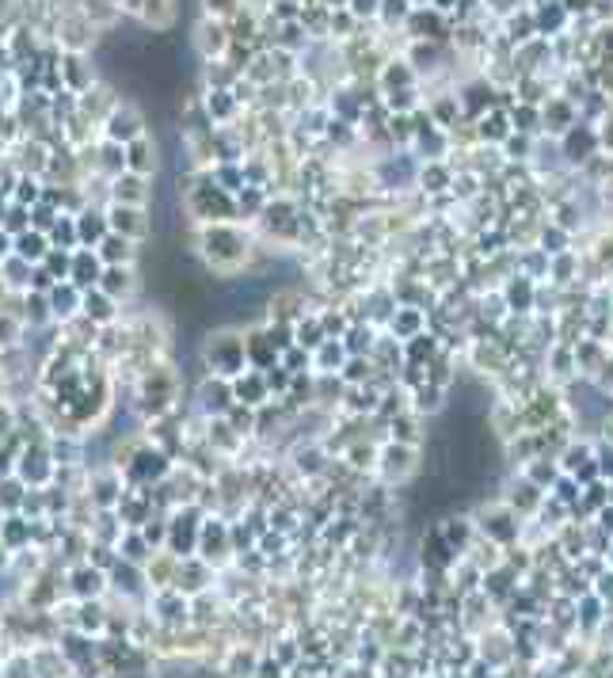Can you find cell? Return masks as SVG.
<instances>
[{
  "label": "cell",
  "mask_w": 613,
  "mask_h": 678,
  "mask_svg": "<svg viewBox=\"0 0 613 678\" xmlns=\"http://www.w3.org/2000/svg\"><path fill=\"white\" fill-rule=\"evenodd\" d=\"M203 366H206V377L236 381L240 374L248 370V359H244V335L233 332V328L210 332V335H206V343H203Z\"/></svg>",
  "instance_id": "cell-1"
},
{
  "label": "cell",
  "mask_w": 613,
  "mask_h": 678,
  "mask_svg": "<svg viewBox=\"0 0 613 678\" xmlns=\"http://www.w3.org/2000/svg\"><path fill=\"white\" fill-rule=\"evenodd\" d=\"M198 252H203V260L213 271H236V267L248 260V236L233 229L229 221H218V225H206L203 229Z\"/></svg>",
  "instance_id": "cell-2"
},
{
  "label": "cell",
  "mask_w": 613,
  "mask_h": 678,
  "mask_svg": "<svg viewBox=\"0 0 613 678\" xmlns=\"http://www.w3.org/2000/svg\"><path fill=\"white\" fill-rule=\"evenodd\" d=\"M191 210H195V218L198 221H206V225H218V221H229L236 218V199L229 191H221V187H198L191 194Z\"/></svg>",
  "instance_id": "cell-3"
},
{
  "label": "cell",
  "mask_w": 613,
  "mask_h": 678,
  "mask_svg": "<svg viewBox=\"0 0 613 678\" xmlns=\"http://www.w3.org/2000/svg\"><path fill=\"white\" fill-rule=\"evenodd\" d=\"M104 218H107V229H111V233L134 240V244L149 236V218H145V210H141V206H119V203H115Z\"/></svg>",
  "instance_id": "cell-4"
},
{
  "label": "cell",
  "mask_w": 613,
  "mask_h": 678,
  "mask_svg": "<svg viewBox=\"0 0 613 678\" xmlns=\"http://www.w3.org/2000/svg\"><path fill=\"white\" fill-rule=\"evenodd\" d=\"M233 401L244 404V408H263L270 401V389H267L263 370H252V366H248V370L233 381Z\"/></svg>",
  "instance_id": "cell-5"
},
{
  "label": "cell",
  "mask_w": 613,
  "mask_h": 678,
  "mask_svg": "<svg viewBox=\"0 0 613 678\" xmlns=\"http://www.w3.org/2000/svg\"><path fill=\"white\" fill-rule=\"evenodd\" d=\"M99 275H104V263H99L95 248H77L73 252V267H69V282H73L77 290H92Z\"/></svg>",
  "instance_id": "cell-6"
},
{
  "label": "cell",
  "mask_w": 613,
  "mask_h": 678,
  "mask_svg": "<svg viewBox=\"0 0 613 678\" xmlns=\"http://www.w3.org/2000/svg\"><path fill=\"white\" fill-rule=\"evenodd\" d=\"M80 298L84 290H77L73 282H54V286L46 290V302H50V317L54 320H69L80 313Z\"/></svg>",
  "instance_id": "cell-7"
},
{
  "label": "cell",
  "mask_w": 613,
  "mask_h": 678,
  "mask_svg": "<svg viewBox=\"0 0 613 678\" xmlns=\"http://www.w3.org/2000/svg\"><path fill=\"white\" fill-rule=\"evenodd\" d=\"M95 256H99V263H104V267H130L134 256H137V248H134V240H126L119 233H107L95 244Z\"/></svg>",
  "instance_id": "cell-8"
},
{
  "label": "cell",
  "mask_w": 613,
  "mask_h": 678,
  "mask_svg": "<svg viewBox=\"0 0 613 678\" xmlns=\"http://www.w3.org/2000/svg\"><path fill=\"white\" fill-rule=\"evenodd\" d=\"M198 397H203V408H206V412H210V416H218V419L236 404V401H233V381H221V377H206V381H203V389H198Z\"/></svg>",
  "instance_id": "cell-9"
},
{
  "label": "cell",
  "mask_w": 613,
  "mask_h": 678,
  "mask_svg": "<svg viewBox=\"0 0 613 678\" xmlns=\"http://www.w3.org/2000/svg\"><path fill=\"white\" fill-rule=\"evenodd\" d=\"M46 252H50V236L46 233H38V229H23L12 236V256H20L23 263H42L46 260Z\"/></svg>",
  "instance_id": "cell-10"
},
{
  "label": "cell",
  "mask_w": 613,
  "mask_h": 678,
  "mask_svg": "<svg viewBox=\"0 0 613 678\" xmlns=\"http://www.w3.org/2000/svg\"><path fill=\"white\" fill-rule=\"evenodd\" d=\"M80 317L84 320H92V328L95 324H111L115 320V298H107L104 290H84V298H80Z\"/></svg>",
  "instance_id": "cell-11"
},
{
  "label": "cell",
  "mask_w": 613,
  "mask_h": 678,
  "mask_svg": "<svg viewBox=\"0 0 613 678\" xmlns=\"http://www.w3.org/2000/svg\"><path fill=\"white\" fill-rule=\"evenodd\" d=\"M244 359H248L252 370H270V366L278 362V351L270 347V339L263 335V328L244 335Z\"/></svg>",
  "instance_id": "cell-12"
},
{
  "label": "cell",
  "mask_w": 613,
  "mask_h": 678,
  "mask_svg": "<svg viewBox=\"0 0 613 678\" xmlns=\"http://www.w3.org/2000/svg\"><path fill=\"white\" fill-rule=\"evenodd\" d=\"M145 199H149L145 176H137V172L115 176V203L119 206H145Z\"/></svg>",
  "instance_id": "cell-13"
},
{
  "label": "cell",
  "mask_w": 613,
  "mask_h": 678,
  "mask_svg": "<svg viewBox=\"0 0 613 678\" xmlns=\"http://www.w3.org/2000/svg\"><path fill=\"white\" fill-rule=\"evenodd\" d=\"M95 290H104L107 298H126V294L134 290V271L130 267H104V275H99L95 282Z\"/></svg>",
  "instance_id": "cell-14"
},
{
  "label": "cell",
  "mask_w": 613,
  "mask_h": 678,
  "mask_svg": "<svg viewBox=\"0 0 613 678\" xmlns=\"http://www.w3.org/2000/svg\"><path fill=\"white\" fill-rule=\"evenodd\" d=\"M344 362H347L344 339H324V343H320L317 351H312V366H317L320 374H335Z\"/></svg>",
  "instance_id": "cell-15"
},
{
  "label": "cell",
  "mask_w": 613,
  "mask_h": 678,
  "mask_svg": "<svg viewBox=\"0 0 613 678\" xmlns=\"http://www.w3.org/2000/svg\"><path fill=\"white\" fill-rule=\"evenodd\" d=\"M77 221V240H80V248H95L99 240H104L111 229H107V218L104 214H80V218H73Z\"/></svg>",
  "instance_id": "cell-16"
},
{
  "label": "cell",
  "mask_w": 613,
  "mask_h": 678,
  "mask_svg": "<svg viewBox=\"0 0 613 678\" xmlns=\"http://www.w3.org/2000/svg\"><path fill=\"white\" fill-rule=\"evenodd\" d=\"M107 134L115 137V141H126V145H130V141L141 137V119L134 115V111H115V115H111Z\"/></svg>",
  "instance_id": "cell-17"
},
{
  "label": "cell",
  "mask_w": 613,
  "mask_h": 678,
  "mask_svg": "<svg viewBox=\"0 0 613 678\" xmlns=\"http://www.w3.org/2000/svg\"><path fill=\"white\" fill-rule=\"evenodd\" d=\"M23 317L31 320V324H46V320H54V317H50V302H46V294L27 290V298H23Z\"/></svg>",
  "instance_id": "cell-18"
},
{
  "label": "cell",
  "mask_w": 613,
  "mask_h": 678,
  "mask_svg": "<svg viewBox=\"0 0 613 678\" xmlns=\"http://www.w3.org/2000/svg\"><path fill=\"white\" fill-rule=\"evenodd\" d=\"M42 267L50 271L54 282H69V267H73V252H62V248H50Z\"/></svg>",
  "instance_id": "cell-19"
},
{
  "label": "cell",
  "mask_w": 613,
  "mask_h": 678,
  "mask_svg": "<svg viewBox=\"0 0 613 678\" xmlns=\"http://www.w3.org/2000/svg\"><path fill=\"white\" fill-rule=\"evenodd\" d=\"M278 366H282V370H290V374H305L309 366H312V351L294 343L290 351H282V355H278Z\"/></svg>",
  "instance_id": "cell-20"
},
{
  "label": "cell",
  "mask_w": 613,
  "mask_h": 678,
  "mask_svg": "<svg viewBox=\"0 0 613 678\" xmlns=\"http://www.w3.org/2000/svg\"><path fill=\"white\" fill-rule=\"evenodd\" d=\"M16 332H20L16 320H12V317H0V343H16Z\"/></svg>",
  "instance_id": "cell-21"
},
{
  "label": "cell",
  "mask_w": 613,
  "mask_h": 678,
  "mask_svg": "<svg viewBox=\"0 0 613 678\" xmlns=\"http://www.w3.org/2000/svg\"><path fill=\"white\" fill-rule=\"evenodd\" d=\"M8 256H12V236L0 229V260H8Z\"/></svg>",
  "instance_id": "cell-22"
},
{
  "label": "cell",
  "mask_w": 613,
  "mask_h": 678,
  "mask_svg": "<svg viewBox=\"0 0 613 678\" xmlns=\"http://www.w3.org/2000/svg\"><path fill=\"white\" fill-rule=\"evenodd\" d=\"M12 431V412L8 408H0V434H8Z\"/></svg>",
  "instance_id": "cell-23"
}]
</instances>
